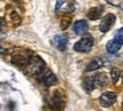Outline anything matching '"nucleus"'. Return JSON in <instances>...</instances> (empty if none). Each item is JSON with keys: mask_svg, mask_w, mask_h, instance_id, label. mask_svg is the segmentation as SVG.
Listing matches in <instances>:
<instances>
[{"mask_svg": "<svg viewBox=\"0 0 123 111\" xmlns=\"http://www.w3.org/2000/svg\"><path fill=\"white\" fill-rule=\"evenodd\" d=\"M44 69L43 60L39 56H32L30 58V62L27 67L24 69V73L29 77H34V76L40 75Z\"/></svg>", "mask_w": 123, "mask_h": 111, "instance_id": "nucleus-1", "label": "nucleus"}, {"mask_svg": "<svg viewBox=\"0 0 123 111\" xmlns=\"http://www.w3.org/2000/svg\"><path fill=\"white\" fill-rule=\"evenodd\" d=\"M92 46H93V38L90 35L82 37L79 41H76L73 46L75 52H79V53H89L91 50Z\"/></svg>", "mask_w": 123, "mask_h": 111, "instance_id": "nucleus-2", "label": "nucleus"}, {"mask_svg": "<svg viewBox=\"0 0 123 111\" xmlns=\"http://www.w3.org/2000/svg\"><path fill=\"white\" fill-rule=\"evenodd\" d=\"M116 22V16L114 14H106V16L101 18L100 23H99V30H100L103 33H106L111 30V28L113 27Z\"/></svg>", "mask_w": 123, "mask_h": 111, "instance_id": "nucleus-3", "label": "nucleus"}, {"mask_svg": "<svg viewBox=\"0 0 123 111\" xmlns=\"http://www.w3.org/2000/svg\"><path fill=\"white\" fill-rule=\"evenodd\" d=\"M116 101V94L114 92H104L99 97V103L101 107H111Z\"/></svg>", "mask_w": 123, "mask_h": 111, "instance_id": "nucleus-4", "label": "nucleus"}, {"mask_svg": "<svg viewBox=\"0 0 123 111\" xmlns=\"http://www.w3.org/2000/svg\"><path fill=\"white\" fill-rule=\"evenodd\" d=\"M67 42H68V38L66 35L61 33V35H56L53 38V45L58 50H62V52H64L67 48Z\"/></svg>", "mask_w": 123, "mask_h": 111, "instance_id": "nucleus-5", "label": "nucleus"}, {"mask_svg": "<svg viewBox=\"0 0 123 111\" xmlns=\"http://www.w3.org/2000/svg\"><path fill=\"white\" fill-rule=\"evenodd\" d=\"M64 105V96L62 95L59 89H56L51 95V107L56 109H61Z\"/></svg>", "mask_w": 123, "mask_h": 111, "instance_id": "nucleus-6", "label": "nucleus"}, {"mask_svg": "<svg viewBox=\"0 0 123 111\" xmlns=\"http://www.w3.org/2000/svg\"><path fill=\"white\" fill-rule=\"evenodd\" d=\"M30 58L31 57H27V56L22 55V54H16V55H14L13 57H12V63L15 64V65H17V67H21L25 69L27 67L29 62H30Z\"/></svg>", "mask_w": 123, "mask_h": 111, "instance_id": "nucleus-7", "label": "nucleus"}, {"mask_svg": "<svg viewBox=\"0 0 123 111\" xmlns=\"http://www.w3.org/2000/svg\"><path fill=\"white\" fill-rule=\"evenodd\" d=\"M103 13H104V7H103V6H96V7H92V8H90L88 10L87 17H88L89 20L95 21V20L100 18Z\"/></svg>", "mask_w": 123, "mask_h": 111, "instance_id": "nucleus-8", "label": "nucleus"}, {"mask_svg": "<svg viewBox=\"0 0 123 111\" xmlns=\"http://www.w3.org/2000/svg\"><path fill=\"white\" fill-rule=\"evenodd\" d=\"M93 77V81H95V85L96 87H103V86H106L110 81V77L107 76V73L105 72H100V73H97V75L92 76Z\"/></svg>", "mask_w": 123, "mask_h": 111, "instance_id": "nucleus-9", "label": "nucleus"}, {"mask_svg": "<svg viewBox=\"0 0 123 111\" xmlns=\"http://www.w3.org/2000/svg\"><path fill=\"white\" fill-rule=\"evenodd\" d=\"M121 47H122V44L120 42L119 40L115 39V38L114 39H112V40H110V41L106 44V50H107L110 54L117 53L120 49H121Z\"/></svg>", "mask_w": 123, "mask_h": 111, "instance_id": "nucleus-10", "label": "nucleus"}, {"mask_svg": "<svg viewBox=\"0 0 123 111\" xmlns=\"http://www.w3.org/2000/svg\"><path fill=\"white\" fill-rule=\"evenodd\" d=\"M103 65H104L103 58L101 57H93L91 61L87 64L86 70H87V71H95V70H98L99 68H101Z\"/></svg>", "mask_w": 123, "mask_h": 111, "instance_id": "nucleus-11", "label": "nucleus"}, {"mask_svg": "<svg viewBox=\"0 0 123 111\" xmlns=\"http://www.w3.org/2000/svg\"><path fill=\"white\" fill-rule=\"evenodd\" d=\"M87 29H88V23H87V21H84V20L76 21L74 23V25H73V30L78 35H83L84 32L87 31Z\"/></svg>", "mask_w": 123, "mask_h": 111, "instance_id": "nucleus-12", "label": "nucleus"}, {"mask_svg": "<svg viewBox=\"0 0 123 111\" xmlns=\"http://www.w3.org/2000/svg\"><path fill=\"white\" fill-rule=\"evenodd\" d=\"M42 83H43L46 86H53V85H55L57 83V77H56L55 73H53L51 71H48L43 75Z\"/></svg>", "mask_w": 123, "mask_h": 111, "instance_id": "nucleus-13", "label": "nucleus"}, {"mask_svg": "<svg viewBox=\"0 0 123 111\" xmlns=\"http://www.w3.org/2000/svg\"><path fill=\"white\" fill-rule=\"evenodd\" d=\"M82 86H83V88L86 92H88V93H91L93 89L96 88V85H95V81H93V77H87V78H84L83 81H82Z\"/></svg>", "mask_w": 123, "mask_h": 111, "instance_id": "nucleus-14", "label": "nucleus"}, {"mask_svg": "<svg viewBox=\"0 0 123 111\" xmlns=\"http://www.w3.org/2000/svg\"><path fill=\"white\" fill-rule=\"evenodd\" d=\"M121 77V72L117 68H113L112 70H111V78H112V81H113V84H115L119 78Z\"/></svg>", "mask_w": 123, "mask_h": 111, "instance_id": "nucleus-15", "label": "nucleus"}, {"mask_svg": "<svg viewBox=\"0 0 123 111\" xmlns=\"http://www.w3.org/2000/svg\"><path fill=\"white\" fill-rule=\"evenodd\" d=\"M115 39L119 40L120 42L123 45V28H121V29H119V30H117L116 35H115Z\"/></svg>", "mask_w": 123, "mask_h": 111, "instance_id": "nucleus-16", "label": "nucleus"}, {"mask_svg": "<svg viewBox=\"0 0 123 111\" xmlns=\"http://www.w3.org/2000/svg\"><path fill=\"white\" fill-rule=\"evenodd\" d=\"M68 24H70V18L64 17L63 20H62V22H61V29L62 30H65L66 28L68 27Z\"/></svg>", "mask_w": 123, "mask_h": 111, "instance_id": "nucleus-17", "label": "nucleus"}, {"mask_svg": "<svg viewBox=\"0 0 123 111\" xmlns=\"http://www.w3.org/2000/svg\"><path fill=\"white\" fill-rule=\"evenodd\" d=\"M10 17H12V20H13V22L15 23H19L21 22V17H19V15L17 14V12H12V14H10Z\"/></svg>", "mask_w": 123, "mask_h": 111, "instance_id": "nucleus-18", "label": "nucleus"}, {"mask_svg": "<svg viewBox=\"0 0 123 111\" xmlns=\"http://www.w3.org/2000/svg\"><path fill=\"white\" fill-rule=\"evenodd\" d=\"M108 4H112V5H114V6H117V7H120L121 9H123V0H121V1H112V0H108L107 1Z\"/></svg>", "mask_w": 123, "mask_h": 111, "instance_id": "nucleus-19", "label": "nucleus"}, {"mask_svg": "<svg viewBox=\"0 0 123 111\" xmlns=\"http://www.w3.org/2000/svg\"><path fill=\"white\" fill-rule=\"evenodd\" d=\"M64 4H65V1H64V0H62V1H59V0H58V1H56V10H58V9L61 8Z\"/></svg>", "mask_w": 123, "mask_h": 111, "instance_id": "nucleus-20", "label": "nucleus"}, {"mask_svg": "<svg viewBox=\"0 0 123 111\" xmlns=\"http://www.w3.org/2000/svg\"><path fill=\"white\" fill-rule=\"evenodd\" d=\"M121 77H122V83H123V73H122V75H121Z\"/></svg>", "mask_w": 123, "mask_h": 111, "instance_id": "nucleus-21", "label": "nucleus"}, {"mask_svg": "<svg viewBox=\"0 0 123 111\" xmlns=\"http://www.w3.org/2000/svg\"><path fill=\"white\" fill-rule=\"evenodd\" d=\"M122 110H123V103H122Z\"/></svg>", "mask_w": 123, "mask_h": 111, "instance_id": "nucleus-22", "label": "nucleus"}]
</instances>
